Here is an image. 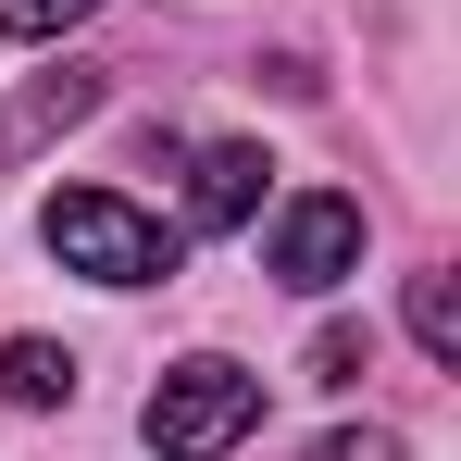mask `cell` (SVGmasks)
<instances>
[{"label": "cell", "mask_w": 461, "mask_h": 461, "mask_svg": "<svg viewBox=\"0 0 461 461\" xmlns=\"http://www.w3.org/2000/svg\"><path fill=\"white\" fill-rule=\"evenodd\" d=\"M249 424H262V375H249V362H225V349L175 362V375L150 386V411H138V437H150L162 461H212V449H237Z\"/></svg>", "instance_id": "7a4b0ae2"}, {"label": "cell", "mask_w": 461, "mask_h": 461, "mask_svg": "<svg viewBox=\"0 0 461 461\" xmlns=\"http://www.w3.org/2000/svg\"><path fill=\"white\" fill-rule=\"evenodd\" d=\"M411 337H424V362H461V300H449V275H411Z\"/></svg>", "instance_id": "52a82bcc"}, {"label": "cell", "mask_w": 461, "mask_h": 461, "mask_svg": "<svg viewBox=\"0 0 461 461\" xmlns=\"http://www.w3.org/2000/svg\"><path fill=\"white\" fill-rule=\"evenodd\" d=\"M312 461H399L386 424H337V437H312Z\"/></svg>", "instance_id": "30bf717a"}, {"label": "cell", "mask_w": 461, "mask_h": 461, "mask_svg": "<svg viewBox=\"0 0 461 461\" xmlns=\"http://www.w3.org/2000/svg\"><path fill=\"white\" fill-rule=\"evenodd\" d=\"M262 175H275V162L249 150V138H212V150L187 162V225H249V212H262Z\"/></svg>", "instance_id": "5b68a950"}, {"label": "cell", "mask_w": 461, "mask_h": 461, "mask_svg": "<svg viewBox=\"0 0 461 461\" xmlns=\"http://www.w3.org/2000/svg\"><path fill=\"white\" fill-rule=\"evenodd\" d=\"M0 399H13V411H63V399H76V362H63L50 337H0Z\"/></svg>", "instance_id": "8992f818"}, {"label": "cell", "mask_w": 461, "mask_h": 461, "mask_svg": "<svg viewBox=\"0 0 461 461\" xmlns=\"http://www.w3.org/2000/svg\"><path fill=\"white\" fill-rule=\"evenodd\" d=\"M87 113H100V76H87V63H63V76H25L13 100H0V175H13L25 150H50L63 125H87Z\"/></svg>", "instance_id": "277c9868"}, {"label": "cell", "mask_w": 461, "mask_h": 461, "mask_svg": "<svg viewBox=\"0 0 461 461\" xmlns=\"http://www.w3.org/2000/svg\"><path fill=\"white\" fill-rule=\"evenodd\" d=\"M38 237H50V262L87 275V287H162V275H175V225H150V212L113 200V187H63V200L38 212Z\"/></svg>", "instance_id": "6da1fadb"}, {"label": "cell", "mask_w": 461, "mask_h": 461, "mask_svg": "<svg viewBox=\"0 0 461 461\" xmlns=\"http://www.w3.org/2000/svg\"><path fill=\"white\" fill-rule=\"evenodd\" d=\"M262 262H275V287H300V300L349 287V275H362V200H349V187H300V200L275 212V237H262Z\"/></svg>", "instance_id": "3957f363"}, {"label": "cell", "mask_w": 461, "mask_h": 461, "mask_svg": "<svg viewBox=\"0 0 461 461\" xmlns=\"http://www.w3.org/2000/svg\"><path fill=\"white\" fill-rule=\"evenodd\" d=\"M375 375V324H324L312 337V386H362Z\"/></svg>", "instance_id": "ba28073f"}, {"label": "cell", "mask_w": 461, "mask_h": 461, "mask_svg": "<svg viewBox=\"0 0 461 461\" xmlns=\"http://www.w3.org/2000/svg\"><path fill=\"white\" fill-rule=\"evenodd\" d=\"M87 13H100V0H0V38H63Z\"/></svg>", "instance_id": "9c48e42d"}]
</instances>
